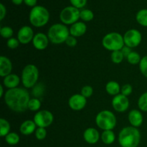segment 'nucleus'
<instances>
[{"label": "nucleus", "mask_w": 147, "mask_h": 147, "mask_svg": "<svg viewBox=\"0 0 147 147\" xmlns=\"http://www.w3.org/2000/svg\"><path fill=\"white\" fill-rule=\"evenodd\" d=\"M126 59H127V61L129 62V63H130L131 65H138L140 63L142 57L139 53L132 51L130 53V55L126 57Z\"/></svg>", "instance_id": "29"}, {"label": "nucleus", "mask_w": 147, "mask_h": 147, "mask_svg": "<svg viewBox=\"0 0 147 147\" xmlns=\"http://www.w3.org/2000/svg\"><path fill=\"white\" fill-rule=\"evenodd\" d=\"M37 0H24V3L28 7H34L37 6Z\"/></svg>", "instance_id": "42"}, {"label": "nucleus", "mask_w": 147, "mask_h": 147, "mask_svg": "<svg viewBox=\"0 0 147 147\" xmlns=\"http://www.w3.org/2000/svg\"><path fill=\"white\" fill-rule=\"evenodd\" d=\"M4 138H5L6 142L11 146H14V145L17 144L20 140V136L15 132H10Z\"/></svg>", "instance_id": "25"}, {"label": "nucleus", "mask_w": 147, "mask_h": 147, "mask_svg": "<svg viewBox=\"0 0 147 147\" xmlns=\"http://www.w3.org/2000/svg\"><path fill=\"white\" fill-rule=\"evenodd\" d=\"M49 40L47 34L43 32H38L34 34L32 40V45L35 49L38 50H43L48 46Z\"/></svg>", "instance_id": "14"}, {"label": "nucleus", "mask_w": 147, "mask_h": 147, "mask_svg": "<svg viewBox=\"0 0 147 147\" xmlns=\"http://www.w3.org/2000/svg\"><path fill=\"white\" fill-rule=\"evenodd\" d=\"M83 139L89 144H95L98 143L100 139V136L96 129L88 128L83 132Z\"/></svg>", "instance_id": "15"}, {"label": "nucleus", "mask_w": 147, "mask_h": 147, "mask_svg": "<svg viewBox=\"0 0 147 147\" xmlns=\"http://www.w3.org/2000/svg\"><path fill=\"white\" fill-rule=\"evenodd\" d=\"M33 121L37 127L47 128L51 126L54 121L53 114L47 110H41L34 114Z\"/></svg>", "instance_id": "9"}, {"label": "nucleus", "mask_w": 147, "mask_h": 147, "mask_svg": "<svg viewBox=\"0 0 147 147\" xmlns=\"http://www.w3.org/2000/svg\"><path fill=\"white\" fill-rule=\"evenodd\" d=\"M70 36V30L65 24L63 23H56L49 28L47 37L50 42L55 45H60L65 42Z\"/></svg>", "instance_id": "3"}, {"label": "nucleus", "mask_w": 147, "mask_h": 147, "mask_svg": "<svg viewBox=\"0 0 147 147\" xmlns=\"http://www.w3.org/2000/svg\"><path fill=\"white\" fill-rule=\"evenodd\" d=\"M6 14H7V9H6L5 6L2 3H1L0 4V20H4Z\"/></svg>", "instance_id": "40"}, {"label": "nucleus", "mask_w": 147, "mask_h": 147, "mask_svg": "<svg viewBox=\"0 0 147 147\" xmlns=\"http://www.w3.org/2000/svg\"><path fill=\"white\" fill-rule=\"evenodd\" d=\"M50 20L49 11L43 6L37 5L32 7L29 14L30 24L35 27H42L48 23Z\"/></svg>", "instance_id": "4"}, {"label": "nucleus", "mask_w": 147, "mask_h": 147, "mask_svg": "<svg viewBox=\"0 0 147 147\" xmlns=\"http://www.w3.org/2000/svg\"><path fill=\"white\" fill-rule=\"evenodd\" d=\"M121 88L119 83L116 81H113V80L108 82L107 84L106 85V92L111 96H117L121 93Z\"/></svg>", "instance_id": "21"}, {"label": "nucleus", "mask_w": 147, "mask_h": 147, "mask_svg": "<svg viewBox=\"0 0 147 147\" xmlns=\"http://www.w3.org/2000/svg\"><path fill=\"white\" fill-rule=\"evenodd\" d=\"M34 31L30 26H23L19 30L17 33V39L21 44L27 45L32 42L34 38Z\"/></svg>", "instance_id": "12"}, {"label": "nucleus", "mask_w": 147, "mask_h": 147, "mask_svg": "<svg viewBox=\"0 0 147 147\" xmlns=\"http://www.w3.org/2000/svg\"><path fill=\"white\" fill-rule=\"evenodd\" d=\"M138 107L141 111L147 112V92L141 95L138 100Z\"/></svg>", "instance_id": "28"}, {"label": "nucleus", "mask_w": 147, "mask_h": 147, "mask_svg": "<svg viewBox=\"0 0 147 147\" xmlns=\"http://www.w3.org/2000/svg\"><path fill=\"white\" fill-rule=\"evenodd\" d=\"M4 95H5V93H4V86L3 85H0V97H4Z\"/></svg>", "instance_id": "43"}, {"label": "nucleus", "mask_w": 147, "mask_h": 147, "mask_svg": "<svg viewBox=\"0 0 147 147\" xmlns=\"http://www.w3.org/2000/svg\"><path fill=\"white\" fill-rule=\"evenodd\" d=\"M39 78V70L33 64L27 65L23 68L21 75V81L25 88H32L37 83Z\"/></svg>", "instance_id": "6"}, {"label": "nucleus", "mask_w": 147, "mask_h": 147, "mask_svg": "<svg viewBox=\"0 0 147 147\" xmlns=\"http://www.w3.org/2000/svg\"><path fill=\"white\" fill-rule=\"evenodd\" d=\"M34 134H35V137L37 138V139L40 141L44 140L47 136V131H46L45 128L37 127L34 132Z\"/></svg>", "instance_id": "33"}, {"label": "nucleus", "mask_w": 147, "mask_h": 147, "mask_svg": "<svg viewBox=\"0 0 147 147\" xmlns=\"http://www.w3.org/2000/svg\"><path fill=\"white\" fill-rule=\"evenodd\" d=\"M80 17L83 22H90L94 18V14L90 9H83L80 10Z\"/></svg>", "instance_id": "27"}, {"label": "nucleus", "mask_w": 147, "mask_h": 147, "mask_svg": "<svg viewBox=\"0 0 147 147\" xmlns=\"http://www.w3.org/2000/svg\"><path fill=\"white\" fill-rule=\"evenodd\" d=\"M121 53H123V56H124V57H127L128 56L130 55V53H131V48L129 47H128V46H126L125 45L124 47H123V48L121 50Z\"/></svg>", "instance_id": "41"}, {"label": "nucleus", "mask_w": 147, "mask_h": 147, "mask_svg": "<svg viewBox=\"0 0 147 147\" xmlns=\"http://www.w3.org/2000/svg\"><path fill=\"white\" fill-rule=\"evenodd\" d=\"M96 123L103 131L113 130L116 126V117L111 111H101L96 116Z\"/></svg>", "instance_id": "7"}, {"label": "nucleus", "mask_w": 147, "mask_h": 147, "mask_svg": "<svg viewBox=\"0 0 147 147\" xmlns=\"http://www.w3.org/2000/svg\"><path fill=\"white\" fill-rule=\"evenodd\" d=\"M37 127V125L33 120H26L20 126V133L24 136H29L35 132Z\"/></svg>", "instance_id": "20"}, {"label": "nucleus", "mask_w": 147, "mask_h": 147, "mask_svg": "<svg viewBox=\"0 0 147 147\" xmlns=\"http://www.w3.org/2000/svg\"><path fill=\"white\" fill-rule=\"evenodd\" d=\"M12 70V63L11 60L6 56L0 57V76L6 77L11 74Z\"/></svg>", "instance_id": "18"}, {"label": "nucleus", "mask_w": 147, "mask_h": 147, "mask_svg": "<svg viewBox=\"0 0 147 147\" xmlns=\"http://www.w3.org/2000/svg\"><path fill=\"white\" fill-rule=\"evenodd\" d=\"M4 99L9 109L17 113H22L28 109L30 97L25 88H16L7 90Z\"/></svg>", "instance_id": "1"}, {"label": "nucleus", "mask_w": 147, "mask_h": 147, "mask_svg": "<svg viewBox=\"0 0 147 147\" xmlns=\"http://www.w3.org/2000/svg\"><path fill=\"white\" fill-rule=\"evenodd\" d=\"M100 139L106 145L112 144L116 140V135L113 130L103 131L100 135Z\"/></svg>", "instance_id": "22"}, {"label": "nucleus", "mask_w": 147, "mask_h": 147, "mask_svg": "<svg viewBox=\"0 0 147 147\" xmlns=\"http://www.w3.org/2000/svg\"><path fill=\"white\" fill-rule=\"evenodd\" d=\"M13 34H14V31H13L12 28L9 26H4L2 27L0 30V34L3 38L5 39H9L12 37Z\"/></svg>", "instance_id": "31"}, {"label": "nucleus", "mask_w": 147, "mask_h": 147, "mask_svg": "<svg viewBox=\"0 0 147 147\" xmlns=\"http://www.w3.org/2000/svg\"><path fill=\"white\" fill-rule=\"evenodd\" d=\"M118 141L121 147H138L141 142V133L137 128L126 126L119 132Z\"/></svg>", "instance_id": "2"}, {"label": "nucleus", "mask_w": 147, "mask_h": 147, "mask_svg": "<svg viewBox=\"0 0 147 147\" xmlns=\"http://www.w3.org/2000/svg\"><path fill=\"white\" fill-rule=\"evenodd\" d=\"M11 2L15 5H20L24 2V0H11Z\"/></svg>", "instance_id": "44"}, {"label": "nucleus", "mask_w": 147, "mask_h": 147, "mask_svg": "<svg viewBox=\"0 0 147 147\" xmlns=\"http://www.w3.org/2000/svg\"><path fill=\"white\" fill-rule=\"evenodd\" d=\"M21 78L16 74L8 75L3 79V86L9 89H13L18 88L19 84L20 83Z\"/></svg>", "instance_id": "19"}, {"label": "nucleus", "mask_w": 147, "mask_h": 147, "mask_svg": "<svg viewBox=\"0 0 147 147\" xmlns=\"http://www.w3.org/2000/svg\"><path fill=\"white\" fill-rule=\"evenodd\" d=\"M128 119L131 126L136 128H139L142 126L144 121V117L142 112L136 109H134L129 112Z\"/></svg>", "instance_id": "16"}, {"label": "nucleus", "mask_w": 147, "mask_h": 147, "mask_svg": "<svg viewBox=\"0 0 147 147\" xmlns=\"http://www.w3.org/2000/svg\"><path fill=\"white\" fill-rule=\"evenodd\" d=\"M42 86V85L40 83V84L38 85L36 84L35 86L33 87L34 88V89H33L32 93L34 96H36L35 98H38V96H42V94L44 89H43V87Z\"/></svg>", "instance_id": "38"}, {"label": "nucleus", "mask_w": 147, "mask_h": 147, "mask_svg": "<svg viewBox=\"0 0 147 147\" xmlns=\"http://www.w3.org/2000/svg\"><path fill=\"white\" fill-rule=\"evenodd\" d=\"M111 58L113 63L120 64L124 59V56L121 50H116V51L112 52L111 55Z\"/></svg>", "instance_id": "30"}, {"label": "nucleus", "mask_w": 147, "mask_h": 147, "mask_svg": "<svg viewBox=\"0 0 147 147\" xmlns=\"http://www.w3.org/2000/svg\"><path fill=\"white\" fill-rule=\"evenodd\" d=\"M65 44L67 45L68 47H76V46L77 45L78 40H77V39H76V37H73V36L70 35V36L67 37V40H66L65 42Z\"/></svg>", "instance_id": "39"}, {"label": "nucleus", "mask_w": 147, "mask_h": 147, "mask_svg": "<svg viewBox=\"0 0 147 147\" xmlns=\"http://www.w3.org/2000/svg\"><path fill=\"white\" fill-rule=\"evenodd\" d=\"M102 45L109 51L121 50L125 46L123 36L116 32L108 33L102 40Z\"/></svg>", "instance_id": "5"}, {"label": "nucleus", "mask_w": 147, "mask_h": 147, "mask_svg": "<svg viewBox=\"0 0 147 147\" xmlns=\"http://www.w3.org/2000/svg\"><path fill=\"white\" fill-rule=\"evenodd\" d=\"M123 40L126 46L134 48L141 44L142 40V34L140 31L136 29H131L126 31L123 35Z\"/></svg>", "instance_id": "10"}, {"label": "nucleus", "mask_w": 147, "mask_h": 147, "mask_svg": "<svg viewBox=\"0 0 147 147\" xmlns=\"http://www.w3.org/2000/svg\"><path fill=\"white\" fill-rule=\"evenodd\" d=\"M139 70L144 77L147 78V55L142 57L140 63L139 64Z\"/></svg>", "instance_id": "32"}, {"label": "nucleus", "mask_w": 147, "mask_h": 147, "mask_svg": "<svg viewBox=\"0 0 147 147\" xmlns=\"http://www.w3.org/2000/svg\"><path fill=\"white\" fill-rule=\"evenodd\" d=\"M136 20L140 25L147 27V9L139 10L136 13Z\"/></svg>", "instance_id": "24"}, {"label": "nucleus", "mask_w": 147, "mask_h": 147, "mask_svg": "<svg viewBox=\"0 0 147 147\" xmlns=\"http://www.w3.org/2000/svg\"><path fill=\"white\" fill-rule=\"evenodd\" d=\"M72 6L78 9H82L87 4V0H70Z\"/></svg>", "instance_id": "37"}, {"label": "nucleus", "mask_w": 147, "mask_h": 147, "mask_svg": "<svg viewBox=\"0 0 147 147\" xmlns=\"http://www.w3.org/2000/svg\"><path fill=\"white\" fill-rule=\"evenodd\" d=\"M80 10L73 6L66 7L60 11V20L65 25H72L80 19Z\"/></svg>", "instance_id": "8"}, {"label": "nucleus", "mask_w": 147, "mask_h": 147, "mask_svg": "<svg viewBox=\"0 0 147 147\" xmlns=\"http://www.w3.org/2000/svg\"><path fill=\"white\" fill-rule=\"evenodd\" d=\"M41 106V101L38 98H32L29 101L28 109L32 111H39Z\"/></svg>", "instance_id": "26"}, {"label": "nucleus", "mask_w": 147, "mask_h": 147, "mask_svg": "<svg viewBox=\"0 0 147 147\" xmlns=\"http://www.w3.org/2000/svg\"><path fill=\"white\" fill-rule=\"evenodd\" d=\"M87 103V98L81 94H74L70 96L68 100V105L70 109L76 111H81L86 107Z\"/></svg>", "instance_id": "13"}, {"label": "nucleus", "mask_w": 147, "mask_h": 147, "mask_svg": "<svg viewBox=\"0 0 147 147\" xmlns=\"http://www.w3.org/2000/svg\"><path fill=\"white\" fill-rule=\"evenodd\" d=\"M20 43L18 39L15 38V37H11L7 40V45L9 49H16L19 47Z\"/></svg>", "instance_id": "35"}, {"label": "nucleus", "mask_w": 147, "mask_h": 147, "mask_svg": "<svg viewBox=\"0 0 147 147\" xmlns=\"http://www.w3.org/2000/svg\"><path fill=\"white\" fill-rule=\"evenodd\" d=\"M93 89L91 86H85L82 88L81 89V93L80 94L82 96H84L86 98H88L90 96L93 95Z\"/></svg>", "instance_id": "34"}, {"label": "nucleus", "mask_w": 147, "mask_h": 147, "mask_svg": "<svg viewBox=\"0 0 147 147\" xmlns=\"http://www.w3.org/2000/svg\"><path fill=\"white\" fill-rule=\"evenodd\" d=\"M11 130V126L9 122L5 119L1 118L0 119V136L1 137H5L8 134H9Z\"/></svg>", "instance_id": "23"}, {"label": "nucleus", "mask_w": 147, "mask_h": 147, "mask_svg": "<svg viewBox=\"0 0 147 147\" xmlns=\"http://www.w3.org/2000/svg\"><path fill=\"white\" fill-rule=\"evenodd\" d=\"M70 34L75 37H79L84 35L87 31V25L83 22H77L70 26Z\"/></svg>", "instance_id": "17"}, {"label": "nucleus", "mask_w": 147, "mask_h": 147, "mask_svg": "<svg viewBox=\"0 0 147 147\" xmlns=\"http://www.w3.org/2000/svg\"><path fill=\"white\" fill-rule=\"evenodd\" d=\"M133 91V88L130 84H125L123 85L121 89V93L125 96H130Z\"/></svg>", "instance_id": "36"}, {"label": "nucleus", "mask_w": 147, "mask_h": 147, "mask_svg": "<svg viewBox=\"0 0 147 147\" xmlns=\"http://www.w3.org/2000/svg\"><path fill=\"white\" fill-rule=\"evenodd\" d=\"M112 106L116 111L119 113L125 112L129 107V100L127 96L119 93L112 99Z\"/></svg>", "instance_id": "11"}]
</instances>
